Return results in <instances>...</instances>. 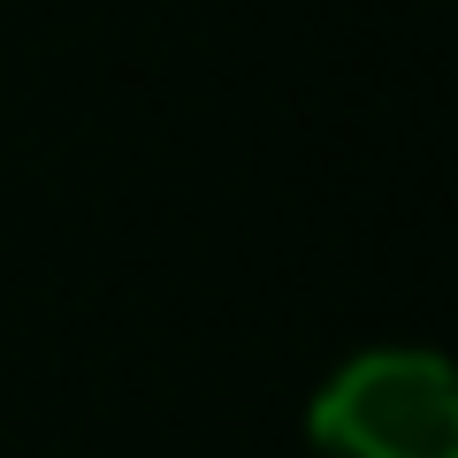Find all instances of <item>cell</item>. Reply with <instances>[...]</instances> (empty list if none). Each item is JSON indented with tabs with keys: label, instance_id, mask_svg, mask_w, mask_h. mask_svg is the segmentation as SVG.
<instances>
[{
	"label": "cell",
	"instance_id": "6da1fadb",
	"mask_svg": "<svg viewBox=\"0 0 458 458\" xmlns=\"http://www.w3.org/2000/svg\"><path fill=\"white\" fill-rule=\"evenodd\" d=\"M306 443L313 458H458V382L412 344L360 352L313 390Z\"/></svg>",
	"mask_w": 458,
	"mask_h": 458
}]
</instances>
